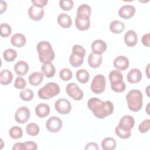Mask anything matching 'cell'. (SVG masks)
I'll return each instance as SVG.
<instances>
[{
	"label": "cell",
	"mask_w": 150,
	"mask_h": 150,
	"mask_svg": "<svg viewBox=\"0 0 150 150\" xmlns=\"http://www.w3.org/2000/svg\"><path fill=\"white\" fill-rule=\"evenodd\" d=\"M36 50L39 54V59L43 63L51 62L54 59V52L51 44L47 41L39 42L36 46Z\"/></svg>",
	"instance_id": "2"
},
{
	"label": "cell",
	"mask_w": 150,
	"mask_h": 150,
	"mask_svg": "<svg viewBox=\"0 0 150 150\" xmlns=\"http://www.w3.org/2000/svg\"><path fill=\"white\" fill-rule=\"evenodd\" d=\"M149 33H146L142 36L141 39L142 43L146 47H149Z\"/></svg>",
	"instance_id": "44"
},
{
	"label": "cell",
	"mask_w": 150,
	"mask_h": 150,
	"mask_svg": "<svg viewBox=\"0 0 150 150\" xmlns=\"http://www.w3.org/2000/svg\"><path fill=\"white\" fill-rule=\"evenodd\" d=\"M41 72L43 76L47 78L53 77L56 73V69L51 62L43 63L41 67Z\"/></svg>",
	"instance_id": "19"
},
{
	"label": "cell",
	"mask_w": 150,
	"mask_h": 150,
	"mask_svg": "<svg viewBox=\"0 0 150 150\" xmlns=\"http://www.w3.org/2000/svg\"><path fill=\"white\" fill-rule=\"evenodd\" d=\"M91 12V7L87 4H82L77 8L76 16L82 18H90Z\"/></svg>",
	"instance_id": "27"
},
{
	"label": "cell",
	"mask_w": 150,
	"mask_h": 150,
	"mask_svg": "<svg viewBox=\"0 0 150 150\" xmlns=\"http://www.w3.org/2000/svg\"><path fill=\"white\" fill-rule=\"evenodd\" d=\"M31 2L33 4V5L43 8V7L46 5V4L48 2V1L47 0H32L31 1Z\"/></svg>",
	"instance_id": "43"
},
{
	"label": "cell",
	"mask_w": 150,
	"mask_h": 150,
	"mask_svg": "<svg viewBox=\"0 0 150 150\" xmlns=\"http://www.w3.org/2000/svg\"><path fill=\"white\" fill-rule=\"evenodd\" d=\"M50 108L48 104L40 103L35 107L36 115L39 118H45L50 113Z\"/></svg>",
	"instance_id": "20"
},
{
	"label": "cell",
	"mask_w": 150,
	"mask_h": 150,
	"mask_svg": "<svg viewBox=\"0 0 150 150\" xmlns=\"http://www.w3.org/2000/svg\"><path fill=\"white\" fill-rule=\"evenodd\" d=\"M107 48L106 43L102 40L97 39L94 40L91 44V50L94 53L101 54Z\"/></svg>",
	"instance_id": "16"
},
{
	"label": "cell",
	"mask_w": 150,
	"mask_h": 150,
	"mask_svg": "<svg viewBox=\"0 0 150 150\" xmlns=\"http://www.w3.org/2000/svg\"><path fill=\"white\" fill-rule=\"evenodd\" d=\"M59 86L53 82L47 83L38 91V96L40 98L43 100H49L58 95L60 93Z\"/></svg>",
	"instance_id": "5"
},
{
	"label": "cell",
	"mask_w": 150,
	"mask_h": 150,
	"mask_svg": "<svg viewBox=\"0 0 150 150\" xmlns=\"http://www.w3.org/2000/svg\"><path fill=\"white\" fill-rule=\"evenodd\" d=\"M45 14L44 9L35 5H32L28 9V15L33 21H39L43 17Z\"/></svg>",
	"instance_id": "12"
},
{
	"label": "cell",
	"mask_w": 150,
	"mask_h": 150,
	"mask_svg": "<svg viewBox=\"0 0 150 150\" xmlns=\"http://www.w3.org/2000/svg\"><path fill=\"white\" fill-rule=\"evenodd\" d=\"M14 70L15 73L19 76L25 75L29 69L28 63L23 60H19L16 62L14 66Z\"/></svg>",
	"instance_id": "21"
},
{
	"label": "cell",
	"mask_w": 150,
	"mask_h": 150,
	"mask_svg": "<svg viewBox=\"0 0 150 150\" xmlns=\"http://www.w3.org/2000/svg\"><path fill=\"white\" fill-rule=\"evenodd\" d=\"M115 134L122 139H127L131 137V129L121 125H118L115 128Z\"/></svg>",
	"instance_id": "28"
},
{
	"label": "cell",
	"mask_w": 150,
	"mask_h": 150,
	"mask_svg": "<svg viewBox=\"0 0 150 150\" xmlns=\"http://www.w3.org/2000/svg\"><path fill=\"white\" fill-rule=\"evenodd\" d=\"M59 77L63 81H69L73 77V73L69 68H63L59 72Z\"/></svg>",
	"instance_id": "38"
},
{
	"label": "cell",
	"mask_w": 150,
	"mask_h": 150,
	"mask_svg": "<svg viewBox=\"0 0 150 150\" xmlns=\"http://www.w3.org/2000/svg\"><path fill=\"white\" fill-rule=\"evenodd\" d=\"M38 148L37 144L33 141H26L23 142V150L32 149L36 150Z\"/></svg>",
	"instance_id": "42"
},
{
	"label": "cell",
	"mask_w": 150,
	"mask_h": 150,
	"mask_svg": "<svg viewBox=\"0 0 150 150\" xmlns=\"http://www.w3.org/2000/svg\"><path fill=\"white\" fill-rule=\"evenodd\" d=\"M30 112L29 109L26 106L20 107L15 113V121L20 124L26 123L30 118Z\"/></svg>",
	"instance_id": "10"
},
{
	"label": "cell",
	"mask_w": 150,
	"mask_h": 150,
	"mask_svg": "<svg viewBox=\"0 0 150 150\" xmlns=\"http://www.w3.org/2000/svg\"><path fill=\"white\" fill-rule=\"evenodd\" d=\"M124 23L118 20H114L110 23V30L114 33H120L124 31Z\"/></svg>",
	"instance_id": "30"
},
{
	"label": "cell",
	"mask_w": 150,
	"mask_h": 150,
	"mask_svg": "<svg viewBox=\"0 0 150 150\" xmlns=\"http://www.w3.org/2000/svg\"><path fill=\"white\" fill-rule=\"evenodd\" d=\"M108 78L111 84V89L117 93L123 92L125 90V84L123 81V75L117 70H113L109 73Z\"/></svg>",
	"instance_id": "4"
},
{
	"label": "cell",
	"mask_w": 150,
	"mask_h": 150,
	"mask_svg": "<svg viewBox=\"0 0 150 150\" xmlns=\"http://www.w3.org/2000/svg\"><path fill=\"white\" fill-rule=\"evenodd\" d=\"M103 57L101 54L91 53L88 57V63L92 68L98 67L102 63Z\"/></svg>",
	"instance_id": "24"
},
{
	"label": "cell",
	"mask_w": 150,
	"mask_h": 150,
	"mask_svg": "<svg viewBox=\"0 0 150 150\" xmlns=\"http://www.w3.org/2000/svg\"><path fill=\"white\" fill-rule=\"evenodd\" d=\"M54 108L56 111L59 114H67L71 110V105L68 100L61 98L55 102Z\"/></svg>",
	"instance_id": "9"
},
{
	"label": "cell",
	"mask_w": 150,
	"mask_h": 150,
	"mask_svg": "<svg viewBox=\"0 0 150 150\" xmlns=\"http://www.w3.org/2000/svg\"><path fill=\"white\" fill-rule=\"evenodd\" d=\"M84 149L86 150H88V149L98 150L99 149V148L96 142H89L86 145Z\"/></svg>",
	"instance_id": "45"
},
{
	"label": "cell",
	"mask_w": 150,
	"mask_h": 150,
	"mask_svg": "<svg viewBox=\"0 0 150 150\" xmlns=\"http://www.w3.org/2000/svg\"><path fill=\"white\" fill-rule=\"evenodd\" d=\"M142 79V73L141 70L137 68H134L129 71L127 76L128 81L131 84L139 83Z\"/></svg>",
	"instance_id": "15"
},
{
	"label": "cell",
	"mask_w": 150,
	"mask_h": 150,
	"mask_svg": "<svg viewBox=\"0 0 150 150\" xmlns=\"http://www.w3.org/2000/svg\"><path fill=\"white\" fill-rule=\"evenodd\" d=\"M26 86V80L22 77L18 76L16 78L14 83V87L18 89H24Z\"/></svg>",
	"instance_id": "41"
},
{
	"label": "cell",
	"mask_w": 150,
	"mask_h": 150,
	"mask_svg": "<svg viewBox=\"0 0 150 150\" xmlns=\"http://www.w3.org/2000/svg\"><path fill=\"white\" fill-rule=\"evenodd\" d=\"M87 107L97 118L103 119L114 111V105L109 100L103 101L98 98L91 97L87 101Z\"/></svg>",
	"instance_id": "1"
},
{
	"label": "cell",
	"mask_w": 150,
	"mask_h": 150,
	"mask_svg": "<svg viewBox=\"0 0 150 150\" xmlns=\"http://www.w3.org/2000/svg\"><path fill=\"white\" fill-rule=\"evenodd\" d=\"M13 79L12 73L8 70H2L0 73V83L2 85L6 86L9 84Z\"/></svg>",
	"instance_id": "25"
},
{
	"label": "cell",
	"mask_w": 150,
	"mask_h": 150,
	"mask_svg": "<svg viewBox=\"0 0 150 150\" xmlns=\"http://www.w3.org/2000/svg\"><path fill=\"white\" fill-rule=\"evenodd\" d=\"M150 128V120L146 119L142 121L138 126V130L141 133H145L148 131Z\"/></svg>",
	"instance_id": "40"
},
{
	"label": "cell",
	"mask_w": 150,
	"mask_h": 150,
	"mask_svg": "<svg viewBox=\"0 0 150 150\" xmlns=\"http://www.w3.org/2000/svg\"><path fill=\"white\" fill-rule=\"evenodd\" d=\"M76 76L77 80L81 83H86L89 80L90 75L88 72L83 69H79L77 71L76 73Z\"/></svg>",
	"instance_id": "32"
},
{
	"label": "cell",
	"mask_w": 150,
	"mask_h": 150,
	"mask_svg": "<svg viewBox=\"0 0 150 150\" xmlns=\"http://www.w3.org/2000/svg\"><path fill=\"white\" fill-rule=\"evenodd\" d=\"M135 13V8L131 5H125L121 6L118 11L119 16L123 19H129Z\"/></svg>",
	"instance_id": "13"
},
{
	"label": "cell",
	"mask_w": 150,
	"mask_h": 150,
	"mask_svg": "<svg viewBox=\"0 0 150 150\" xmlns=\"http://www.w3.org/2000/svg\"><path fill=\"white\" fill-rule=\"evenodd\" d=\"M26 133L30 136H33V137L36 136L37 135L39 134L40 131L39 127L36 123H34V122L29 123L26 125Z\"/></svg>",
	"instance_id": "34"
},
{
	"label": "cell",
	"mask_w": 150,
	"mask_h": 150,
	"mask_svg": "<svg viewBox=\"0 0 150 150\" xmlns=\"http://www.w3.org/2000/svg\"><path fill=\"white\" fill-rule=\"evenodd\" d=\"M128 108L134 112L139 111L143 105V96L140 90H131L126 95Z\"/></svg>",
	"instance_id": "3"
},
{
	"label": "cell",
	"mask_w": 150,
	"mask_h": 150,
	"mask_svg": "<svg viewBox=\"0 0 150 150\" xmlns=\"http://www.w3.org/2000/svg\"><path fill=\"white\" fill-rule=\"evenodd\" d=\"M7 8V4L5 1H0V13L2 14L4 12L6 11Z\"/></svg>",
	"instance_id": "46"
},
{
	"label": "cell",
	"mask_w": 150,
	"mask_h": 150,
	"mask_svg": "<svg viewBox=\"0 0 150 150\" xmlns=\"http://www.w3.org/2000/svg\"><path fill=\"white\" fill-rule=\"evenodd\" d=\"M75 25L76 28L81 31H84L90 26V18H82L76 16L75 19Z\"/></svg>",
	"instance_id": "17"
},
{
	"label": "cell",
	"mask_w": 150,
	"mask_h": 150,
	"mask_svg": "<svg viewBox=\"0 0 150 150\" xmlns=\"http://www.w3.org/2000/svg\"><path fill=\"white\" fill-rule=\"evenodd\" d=\"M101 148L104 150H113L117 145L116 141L111 137H107L104 138L101 144Z\"/></svg>",
	"instance_id": "29"
},
{
	"label": "cell",
	"mask_w": 150,
	"mask_h": 150,
	"mask_svg": "<svg viewBox=\"0 0 150 150\" xmlns=\"http://www.w3.org/2000/svg\"><path fill=\"white\" fill-rule=\"evenodd\" d=\"M20 98L25 101H29L32 100L33 98L34 94L33 92L29 88L23 89L19 94Z\"/></svg>",
	"instance_id": "36"
},
{
	"label": "cell",
	"mask_w": 150,
	"mask_h": 150,
	"mask_svg": "<svg viewBox=\"0 0 150 150\" xmlns=\"http://www.w3.org/2000/svg\"><path fill=\"white\" fill-rule=\"evenodd\" d=\"M43 74L42 72L35 71L31 73L29 76V83L33 86H39L43 80Z\"/></svg>",
	"instance_id": "26"
},
{
	"label": "cell",
	"mask_w": 150,
	"mask_h": 150,
	"mask_svg": "<svg viewBox=\"0 0 150 150\" xmlns=\"http://www.w3.org/2000/svg\"><path fill=\"white\" fill-rule=\"evenodd\" d=\"M57 23L59 25L63 28H69L72 24V20L71 17L64 13H60L58 15L57 18Z\"/></svg>",
	"instance_id": "22"
},
{
	"label": "cell",
	"mask_w": 150,
	"mask_h": 150,
	"mask_svg": "<svg viewBox=\"0 0 150 150\" xmlns=\"http://www.w3.org/2000/svg\"><path fill=\"white\" fill-rule=\"evenodd\" d=\"M66 90L68 96L74 100H81L83 97V91L74 83L68 84L66 87Z\"/></svg>",
	"instance_id": "8"
},
{
	"label": "cell",
	"mask_w": 150,
	"mask_h": 150,
	"mask_svg": "<svg viewBox=\"0 0 150 150\" xmlns=\"http://www.w3.org/2000/svg\"><path fill=\"white\" fill-rule=\"evenodd\" d=\"M129 64L128 59L124 56H118L115 57L113 62V65L117 69L122 71L128 69Z\"/></svg>",
	"instance_id": "14"
},
{
	"label": "cell",
	"mask_w": 150,
	"mask_h": 150,
	"mask_svg": "<svg viewBox=\"0 0 150 150\" xmlns=\"http://www.w3.org/2000/svg\"><path fill=\"white\" fill-rule=\"evenodd\" d=\"M59 6L64 11H69L73 8L74 2L71 0H60Z\"/></svg>",
	"instance_id": "39"
},
{
	"label": "cell",
	"mask_w": 150,
	"mask_h": 150,
	"mask_svg": "<svg viewBox=\"0 0 150 150\" xmlns=\"http://www.w3.org/2000/svg\"><path fill=\"white\" fill-rule=\"evenodd\" d=\"M135 124V120L131 115H125L123 116L119 121V125L124 126L130 129H132Z\"/></svg>",
	"instance_id": "31"
},
{
	"label": "cell",
	"mask_w": 150,
	"mask_h": 150,
	"mask_svg": "<svg viewBox=\"0 0 150 150\" xmlns=\"http://www.w3.org/2000/svg\"><path fill=\"white\" fill-rule=\"evenodd\" d=\"M0 34L3 38L8 37L12 33V29L9 25L6 23H1L0 25Z\"/></svg>",
	"instance_id": "37"
},
{
	"label": "cell",
	"mask_w": 150,
	"mask_h": 150,
	"mask_svg": "<svg viewBox=\"0 0 150 150\" xmlns=\"http://www.w3.org/2000/svg\"><path fill=\"white\" fill-rule=\"evenodd\" d=\"M138 41V37L136 32L132 30H129L124 35V42L129 47L136 45Z\"/></svg>",
	"instance_id": "18"
},
{
	"label": "cell",
	"mask_w": 150,
	"mask_h": 150,
	"mask_svg": "<svg viewBox=\"0 0 150 150\" xmlns=\"http://www.w3.org/2000/svg\"><path fill=\"white\" fill-rule=\"evenodd\" d=\"M13 150H23V142H17L15 143L13 147Z\"/></svg>",
	"instance_id": "47"
},
{
	"label": "cell",
	"mask_w": 150,
	"mask_h": 150,
	"mask_svg": "<svg viewBox=\"0 0 150 150\" xmlns=\"http://www.w3.org/2000/svg\"><path fill=\"white\" fill-rule=\"evenodd\" d=\"M9 136L14 139L21 138L23 135L22 129L18 126L12 127L9 131Z\"/></svg>",
	"instance_id": "35"
},
{
	"label": "cell",
	"mask_w": 150,
	"mask_h": 150,
	"mask_svg": "<svg viewBox=\"0 0 150 150\" xmlns=\"http://www.w3.org/2000/svg\"><path fill=\"white\" fill-rule=\"evenodd\" d=\"M3 57L5 61L8 62H12L17 57V52L13 49H7L3 53Z\"/></svg>",
	"instance_id": "33"
},
{
	"label": "cell",
	"mask_w": 150,
	"mask_h": 150,
	"mask_svg": "<svg viewBox=\"0 0 150 150\" xmlns=\"http://www.w3.org/2000/svg\"><path fill=\"white\" fill-rule=\"evenodd\" d=\"M26 39L25 36L22 33H15L13 35L11 39V44L17 47H21L26 44Z\"/></svg>",
	"instance_id": "23"
},
{
	"label": "cell",
	"mask_w": 150,
	"mask_h": 150,
	"mask_svg": "<svg viewBox=\"0 0 150 150\" xmlns=\"http://www.w3.org/2000/svg\"><path fill=\"white\" fill-rule=\"evenodd\" d=\"M86 55L85 49L80 45H75L72 47V53L69 57V62L74 67L80 66L84 61Z\"/></svg>",
	"instance_id": "6"
},
{
	"label": "cell",
	"mask_w": 150,
	"mask_h": 150,
	"mask_svg": "<svg viewBox=\"0 0 150 150\" xmlns=\"http://www.w3.org/2000/svg\"><path fill=\"white\" fill-rule=\"evenodd\" d=\"M63 123L61 119L56 116H52L47 119L46 122V127L51 132H57L62 128Z\"/></svg>",
	"instance_id": "11"
},
{
	"label": "cell",
	"mask_w": 150,
	"mask_h": 150,
	"mask_svg": "<svg viewBox=\"0 0 150 150\" xmlns=\"http://www.w3.org/2000/svg\"><path fill=\"white\" fill-rule=\"evenodd\" d=\"M106 79L103 74L95 76L91 83V90L95 94H101L105 88Z\"/></svg>",
	"instance_id": "7"
}]
</instances>
